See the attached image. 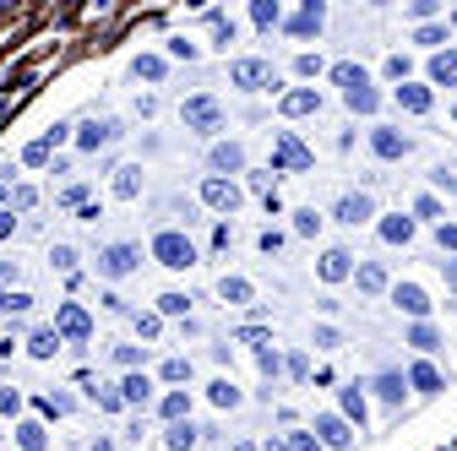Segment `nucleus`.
I'll list each match as a JSON object with an SVG mask.
<instances>
[{"label": "nucleus", "instance_id": "nucleus-1", "mask_svg": "<svg viewBox=\"0 0 457 451\" xmlns=\"http://www.w3.org/2000/svg\"><path fill=\"white\" fill-rule=\"evenodd\" d=\"M153 256H158V261H164V267H191V261H196V245H191L186 234H158V240H153Z\"/></svg>", "mask_w": 457, "mask_h": 451}, {"label": "nucleus", "instance_id": "nucleus-2", "mask_svg": "<svg viewBox=\"0 0 457 451\" xmlns=\"http://www.w3.org/2000/svg\"><path fill=\"white\" fill-rule=\"evenodd\" d=\"M142 267V250L136 245H109L104 256H98V272L104 277H125V272H136Z\"/></svg>", "mask_w": 457, "mask_h": 451}, {"label": "nucleus", "instance_id": "nucleus-3", "mask_svg": "<svg viewBox=\"0 0 457 451\" xmlns=\"http://www.w3.org/2000/svg\"><path fill=\"white\" fill-rule=\"evenodd\" d=\"M186 125H191V131H218V125H224V109H218V103L202 93V98L186 103Z\"/></svg>", "mask_w": 457, "mask_h": 451}, {"label": "nucleus", "instance_id": "nucleus-4", "mask_svg": "<svg viewBox=\"0 0 457 451\" xmlns=\"http://www.w3.org/2000/svg\"><path fill=\"white\" fill-rule=\"evenodd\" d=\"M228 77H234V87L256 93V87L272 82V65H267V60H234V65H228Z\"/></svg>", "mask_w": 457, "mask_h": 451}, {"label": "nucleus", "instance_id": "nucleus-5", "mask_svg": "<svg viewBox=\"0 0 457 451\" xmlns=\"http://www.w3.org/2000/svg\"><path fill=\"white\" fill-rule=\"evenodd\" d=\"M55 332L82 343L87 332H93V321H87V310H82V305H60V310H55Z\"/></svg>", "mask_w": 457, "mask_h": 451}, {"label": "nucleus", "instance_id": "nucleus-6", "mask_svg": "<svg viewBox=\"0 0 457 451\" xmlns=\"http://www.w3.org/2000/svg\"><path fill=\"white\" fill-rule=\"evenodd\" d=\"M272 152H278V164H289V169H305V164H311V152H305V147L294 142L289 131H283V136L272 142Z\"/></svg>", "mask_w": 457, "mask_h": 451}, {"label": "nucleus", "instance_id": "nucleus-7", "mask_svg": "<svg viewBox=\"0 0 457 451\" xmlns=\"http://www.w3.org/2000/svg\"><path fill=\"white\" fill-rule=\"evenodd\" d=\"M27 353H33V359H55V353H60V332H55V327H39L33 337H27Z\"/></svg>", "mask_w": 457, "mask_h": 451}, {"label": "nucleus", "instance_id": "nucleus-8", "mask_svg": "<svg viewBox=\"0 0 457 451\" xmlns=\"http://www.w3.org/2000/svg\"><path fill=\"white\" fill-rule=\"evenodd\" d=\"M202 196H207L218 212H234V207H240V190H234V185H224V180H207V185H202Z\"/></svg>", "mask_w": 457, "mask_h": 451}, {"label": "nucleus", "instance_id": "nucleus-9", "mask_svg": "<svg viewBox=\"0 0 457 451\" xmlns=\"http://www.w3.org/2000/svg\"><path fill=\"white\" fill-rule=\"evenodd\" d=\"M120 136V120H87V131H82V147H109Z\"/></svg>", "mask_w": 457, "mask_h": 451}, {"label": "nucleus", "instance_id": "nucleus-10", "mask_svg": "<svg viewBox=\"0 0 457 451\" xmlns=\"http://www.w3.org/2000/svg\"><path fill=\"white\" fill-rule=\"evenodd\" d=\"M337 218H343V223H365V218H371V196H343V202H337Z\"/></svg>", "mask_w": 457, "mask_h": 451}, {"label": "nucleus", "instance_id": "nucleus-11", "mask_svg": "<svg viewBox=\"0 0 457 451\" xmlns=\"http://www.w3.org/2000/svg\"><path fill=\"white\" fill-rule=\"evenodd\" d=\"M202 435L207 430H196V424H174V430H169V451H196Z\"/></svg>", "mask_w": 457, "mask_h": 451}, {"label": "nucleus", "instance_id": "nucleus-12", "mask_svg": "<svg viewBox=\"0 0 457 451\" xmlns=\"http://www.w3.org/2000/svg\"><path fill=\"white\" fill-rule=\"evenodd\" d=\"M375 152H381V158H403V152H408V142H403L397 131H387V125H381V131H375Z\"/></svg>", "mask_w": 457, "mask_h": 451}, {"label": "nucleus", "instance_id": "nucleus-13", "mask_svg": "<svg viewBox=\"0 0 457 451\" xmlns=\"http://www.w3.org/2000/svg\"><path fill=\"white\" fill-rule=\"evenodd\" d=\"M316 435H321V440H327V446H349V430H343V419H321V424H316Z\"/></svg>", "mask_w": 457, "mask_h": 451}, {"label": "nucleus", "instance_id": "nucleus-14", "mask_svg": "<svg viewBox=\"0 0 457 451\" xmlns=\"http://www.w3.org/2000/svg\"><path fill=\"white\" fill-rule=\"evenodd\" d=\"M240 164H245V152H240L234 142H218V147H212V169H240Z\"/></svg>", "mask_w": 457, "mask_h": 451}, {"label": "nucleus", "instance_id": "nucleus-15", "mask_svg": "<svg viewBox=\"0 0 457 451\" xmlns=\"http://www.w3.org/2000/svg\"><path fill=\"white\" fill-rule=\"evenodd\" d=\"M17 440H22V451H44V446H49L44 424H22V430H17Z\"/></svg>", "mask_w": 457, "mask_h": 451}, {"label": "nucleus", "instance_id": "nucleus-16", "mask_svg": "<svg viewBox=\"0 0 457 451\" xmlns=\"http://www.w3.org/2000/svg\"><path fill=\"white\" fill-rule=\"evenodd\" d=\"M333 77H337L343 87H349V93H365V87H371V82H365V71H359V65H337Z\"/></svg>", "mask_w": 457, "mask_h": 451}, {"label": "nucleus", "instance_id": "nucleus-17", "mask_svg": "<svg viewBox=\"0 0 457 451\" xmlns=\"http://www.w3.org/2000/svg\"><path fill=\"white\" fill-rule=\"evenodd\" d=\"M343 272H349V250H333V256L321 261V277H327V283H337Z\"/></svg>", "mask_w": 457, "mask_h": 451}, {"label": "nucleus", "instance_id": "nucleus-18", "mask_svg": "<svg viewBox=\"0 0 457 451\" xmlns=\"http://www.w3.org/2000/svg\"><path fill=\"white\" fill-rule=\"evenodd\" d=\"M125 397H131V403H147V397H153V381H147V375H125Z\"/></svg>", "mask_w": 457, "mask_h": 451}, {"label": "nucleus", "instance_id": "nucleus-19", "mask_svg": "<svg viewBox=\"0 0 457 451\" xmlns=\"http://www.w3.org/2000/svg\"><path fill=\"white\" fill-rule=\"evenodd\" d=\"M218 294H224V299H234V305H245V299H250V283H245V277H224V283H218Z\"/></svg>", "mask_w": 457, "mask_h": 451}, {"label": "nucleus", "instance_id": "nucleus-20", "mask_svg": "<svg viewBox=\"0 0 457 451\" xmlns=\"http://www.w3.org/2000/svg\"><path fill=\"white\" fill-rule=\"evenodd\" d=\"M397 305H403V310H414V315H425V310H430L419 288H397Z\"/></svg>", "mask_w": 457, "mask_h": 451}, {"label": "nucleus", "instance_id": "nucleus-21", "mask_svg": "<svg viewBox=\"0 0 457 451\" xmlns=\"http://www.w3.org/2000/svg\"><path fill=\"white\" fill-rule=\"evenodd\" d=\"M283 109H289V115H311V109H316V93H289V98H283Z\"/></svg>", "mask_w": 457, "mask_h": 451}, {"label": "nucleus", "instance_id": "nucleus-22", "mask_svg": "<svg viewBox=\"0 0 457 451\" xmlns=\"http://www.w3.org/2000/svg\"><path fill=\"white\" fill-rule=\"evenodd\" d=\"M212 403H218V408H234V403H240V391L228 386V381H212Z\"/></svg>", "mask_w": 457, "mask_h": 451}, {"label": "nucleus", "instance_id": "nucleus-23", "mask_svg": "<svg viewBox=\"0 0 457 451\" xmlns=\"http://www.w3.org/2000/svg\"><path fill=\"white\" fill-rule=\"evenodd\" d=\"M186 294H164V299H158V310H164V315H186Z\"/></svg>", "mask_w": 457, "mask_h": 451}, {"label": "nucleus", "instance_id": "nucleus-24", "mask_svg": "<svg viewBox=\"0 0 457 451\" xmlns=\"http://www.w3.org/2000/svg\"><path fill=\"white\" fill-rule=\"evenodd\" d=\"M136 77H147V82H158V77H164V60H153V55H147V60H136Z\"/></svg>", "mask_w": 457, "mask_h": 451}, {"label": "nucleus", "instance_id": "nucleus-25", "mask_svg": "<svg viewBox=\"0 0 457 451\" xmlns=\"http://www.w3.org/2000/svg\"><path fill=\"white\" fill-rule=\"evenodd\" d=\"M49 261H55L60 272H71V267H77V250H71V245H55V256H49Z\"/></svg>", "mask_w": 457, "mask_h": 451}, {"label": "nucleus", "instance_id": "nucleus-26", "mask_svg": "<svg viewBox=\"0 0 457 451\" xmlns=\"http://www.w3.org/2000/svg\"><path fill=\"white\" fill-rule=\"evenodd\" d=\"M115 190H120V196H136V169H120V180H115Z\"/></svg>", "mask_w": 457, "mask_h": 451}, {"label": "nucleus", "instance_id": "nucleus-27", "mask_svg": "<svg viewBox=\"0 0 457 451\" xmlns=\"http://www.w3.org/2000/svg\"><path fill=\"white\" fill-rule=\"evenodd\" d=\"M381 234H387V240H408V218H392V223H381Z\"/></svg>", "mask_w": 457, "mask_h": 451}, {"label": "nucleus", "instance_id": "nucleus-28", "mask_svg": "<svg viewBox=\"0 0 457 451\" xmlns=\"http://www.w3.org/2000/svg\"><path fill=\"white\" fill-rule=\"evenodd\" d=\"M191 408V397H180V391H174V397H169V403H164V419H180V413H186Z\"/></svg>", "mask_w": 457, "mask_h": 451}, {"label": "nucleus", "instance_id": "nucleus-29", "mask_svg": "<svg viewBox=\"0 0 457 451\" xmlns=\"http://www.w3.org/2000/svg\"><path fill=\"white\" fill-rule=\"evenodd\" d=\"M164 375H169V381H191V365H186V359H169Z\"/></svg>", "mask_w": 457, "mask_h": 451}, {"label": "nucleus", "instance_id": "nucleus-30", "mask_svg": "<svg viewBox=\"0 0 457 451\" xmlns=\"http://www.w3.org/2000/svg\"><path fill=\"white\" fill-rule=\"evenodd\" d=\"M343 408H349L354 419H365V403H359V386H349V391H343Z\"/></svg>", "mask_w": 457, "mask_h": 451}, {"label": "nucleus", "instance_id": "nucleus-31", "mask_svg": "<svg viewBox=\"0 0 457 451\" xmlns=\"http://www.w3.org/2000/svg\"><path fill=\"white\" fill-rule=\"evenodd\" d=\"M397 103H408V109H425V103H430V98H425V93H419V87H408V93H403V87H397Z\"/></svg>", "mask_w": 457, "mask_h": 451}, {"label": "nucleus", "instance_id": "nucleus-32", "mask_svg": "<svg viewBox=\"0 0 457 451\" xmlns=\"http://www.w3.org/2000/svg\"><path fill=\"white\" fill-rule=\"evenodd\" d=\"M436 77H441V82H457V55H446V60H436Z\"/></svg>", "mask_w": 457, "mask_h": 451}, {"label": "nucleus", "instance_id": "nucleus-33", "mask_svg": "<svg viewBox=\"0 0 457 451\" xmlns=\"http://www.w3.org/2000/svg\"><path fill=\"white\" fill-rule=\"evenodd\" d=\"M17 408H22V397L11 386H0V413H17Z\"/></svg>", "mask_w": 457, "mask_h": 451}, {"label": "nucleus", "instance_id": "nucleus-34", "mask_svg": "<svg viewBox=\"0 0 457 451\" xmlns=\"http://www.w3.org/2000/svg\"><path fill=\"white\" fill-rule=\"evenodd\" d=\"M381 397H392V403H397V397H403V381H397V375H381Z\"/></svg>", "mask_w": 457, "mask_h": 451}, {"label": "nucleus", "instance_id": "nucleus-35", "mask_svg": "<svg viewBox=\"0 0 457 451\" xmlns=\"http://www.w3.org/2000/svg\"><path fill=\"white\" fill-rule=\"evenodd\" d=\"M414 381H419L425 391H436V386H441V375H436V370H414Z\"/></svg>", "mask_w": 457, "mask_h": 451}, {"label": "nucleus", "instance_id": "nucleus-36", "mask_svg": "<svg viewBox=\"0 0 457 451\" xmlns=\"http://www.w3.org/2000/svg\"><path fill=\"white\" fill-rule=\"evenodd\" d=\"M22 158H27V164H44V158H49V142H33L27 152H22Z\"/></svg>", "mask_w": 457, "mask_h": 451}, {"label": "nucleus", "instance_id": "nucleus-37", "mask_svg": "<svg viewBox=\"0 0 457 451\" xmlns=\"http://www.w3.org/2000/svg\"><path fill=\"white\" fill-rule=\"evenodd\" d=\"M0 277H17V261H0Z\"/></svg>", "mask_w": 457, "mask_h": 451}, {"label": "nucleus", "instance_id": "nucleus-38", "mask_svg": "<svg viewBox=\"0 0 457 451\" xmlns=\"http://www.w3.org/2000/svg\"><path fill=\"white\" fill-rule=\"evenodd\" d=\"M6 234H11V212H6V218H0V240H6Z\"/></svg>", "mask_w": 457, "mask_h": 451}, {"label": "nucleus", "instance_id": "nucleus-39", "mask_svg": "<svg viewBox=\"0 0 457 451\" xmlns=\"http://www.w3.org/2000/svg\"><path fill=\"white\" fill-rule=\"evenodd\" d=\"M267 451H283V446H267Z\"/></svg>", "mask_w": 457, "mask_h": 451}]
</instances>
